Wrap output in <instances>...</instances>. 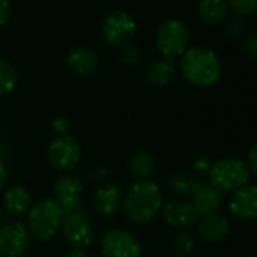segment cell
<instances>
[{"instance_id": "obj_31", "label": "cell", "mask_w": 257, "mask_h": 257, "mask_svg": "<svg viewBox=\"0 0 257 257\" xmlns=\"http://www.w3.org/2000/svg\"><path fill=\"white\" fill-rule=\"evenodd\" d=\"M13 16V5L10 0H0V26H4L10 22Z\"/></svg>"}, {"instance_id": "obj_14", "label": "cell", "mask_w": 257, "mask_h": 257, "mask_svg": "<svg viewBox=\"0 0 257 257\" xmlns=\"http://www.w3.org/2000/svg\"><path fill=\"white\" fill-rule=\"evenodd\" d=\"M124 201L122 191L115 183L101 185L94 195V210L101 216H110L116 213Z\"/></svg>"}, {"instance_id": "obj_36", "label": "cell", "mask_w": 257, "mask_h": 257, "mask_svg": "<svg viewBox=\"0 0 257 257\" xmlns=\"http://www.w3.org/2000/svg\"><path fill=\"white\" fill-rule=\"evenodd\" d=\"M243 257H254V255H243Z\"/></svg>"}, {"instance_id": "obj_34", "label": "cell", "mask_w": 257, "mask_h": 257, "mask_svg": "<svg viewBox=\"0 0 257 257\" xmlns=\"http://www.w3.org/2000/svg\"><path fill=\"white\" fill-rule=\"evenodd\" d=\"M65 257H88L86 255V252L83 251V249H77V248H73Z\"/></svg>"}, {"instance_id": "obj_25", "label": "cell", "mask_w": 257, "mask_h": 257, "mask_svg": "<svg viewBox=\"0 0 257 257\" xmlns=\"http://www.w3.org/2000/svg\"><path fill=\"white\" fill-rule=\"evenodd\" d=\"M227 8L236 17H246L257 13V0H227Z\"/></svg>"}, {"instance_id": "obj_24", "label": "cell", "mask_w": 257, "mask_h": 257, "mask_svg": "<svg viewBox=\"0 0 257 257\" xmlns=\"http://www.w3.org/2000/svg\"><path fill=\"white\" fill-rule=\"evenodd\" d=\"M194 249H195V240L189 233L180 231L174 236L171 243V252L176 257H189L194 252Z\"/></svg>"}, {"instance_id": "obj_33", "label": "cell", "mask_w": 257, "mask_h": 257, "mask_svg": "<svg viewBox=\"0 0 257 257\" xmlns=\"http://www.w3.org/2000/svg\"><path fill=\"white\" fill-rule=\"evenodd\" d=\"M8 180V168L5 165V162L0 159V188H2Z\"/></svg>"}, {"instance_id": "obj_22", "label": "cell", "mask_w": 257, "mask_h": 257, "mask_svg": "<svg viewBox=\"0 0 257 257\" xmlns=\"http://www.w3.org/2000/svg\"><path fill=\"white\" fill-rule=\"evenodd\" d=\"M197 13L206 23H221L227 16V4L225 0H198Z\"/></svg>"}, {"instance_id": "obj_1", "label": "cell", "mask_w": 257, "mask_h": 257, "mask_svg": "<svg viewBox=\"0 0 257 257\" xmlns=\"http://www.w3.org/2000/svg\"><path fill=\"white\" fill-rule=\"evenodd\" d=\"M162 207V191L152 180H141L134 183L122 201L124 215L134 224L150 222L161 213Z\"/></svg>"}, {"instance_id": "obj_7", "label": "cell", "mask_w": 257, "mask_h": 257, "mask_svg": "<svg viewBox=\"0 0 257 257\" xmlns=\"http://www.w3.org/2000/svg\"><path fill=\"white\" fill-rule=\"evenodd\" d=\"M47 158L50 165L61 173L68 174L73 171L82 159V147L79 141L71 135L55 137L47 149Z\"/></svg>"}, {"instance_id": "obj_9", "label": "cell", "mask_w": 257, "mask_h": 257, "mask_svg": "<svg viewBox=\"0 0 257 257\" xmlns=\"http://www.w3.org/2000/svg\"><path fill=\"white\" fill-rule=\"evenodd\" d=\"M135 31V20L121 10L109 13L101 22V37L110 46H125Z\"/></svg>"}, {"instance_id": "obj_15", "label": "cell", "mask_w": 257, "mask_h": 257, "mask_svg": "<svg viewBox=\"0 0 257 257\" xmlns=\"http://www.w3.org/2000/svg\"><path fill=\"white\" fill-rule=\"evenodd\" d=\"M197 233L201 240L216 243L224 240L230 234V222L222 215H209L197 222Z\"/></svg>"}, {"instance_id": "obj_27", "label": "cell", "mask_w": 257, "mask_h": 257, "mask_svg": "<svg viewBox=\"0 0 257 257\" xmlns=\"http://www.w3.org/2000/svg\"><path fill=\"white\" fill-rule=\"evenodd\" d=\"M121 58H122V61L127 65H134V64L140 62V59H141V50H140V47H137L134 44H125V46H122Z\"/></svg>"}, {"instance_id": "obj_13", "label": "cell", "mask_w": 257, "mask_h": 257, "mask_svg": "<svg viewBox=\"0 0 257 257\" xmlns=\"http://www.w3.org/2000/svg\"><path fill=\"white\" fill-rule=\"evenodd\" d=\"M230 213L239 221L257 218V185H245L233 192L228 201Z\"/></svg>"}, {"instance_id": "obj_8", "label": "cell", "mask_w": 257, "mask_h": 257, "mask_svg": "<svg viewBox=\"0 0 257 257\" xmlns=\"http://www.w3.org/2000/svg\"><path fill=\"white\" fill-rule=\"evenodd\" d=\"M32 243L28 225L19 219H10L0 225V255L22 257Z\"/></svg>"}, {"instance_id": "obj_3", "label": "cell", "mask_w": 257, "mask_h": 257, "mask_svg": "<svg viewBox=\"0 0 257 257\" xmlns=\"http://www.w3.org/2000/svg\"><path fill=\"white\" fill-rule=\"evenodd\" d=\"M64 210L53 198H43L31 206L28 212V228L32 237L47 242L61 230Z\"/></svg>"}, {"instance_id": "obj_32", "label": "cell", "mask_w": 257, "mask_h": 257, "mask_svg": "<svg viewBox=\"0 0 257 257\" xmlns=\"http://www.w3.org/2000/svg\"><path fill=\"white\" fill-rule=\"evenodd\" d=\"M246 165L249 168V171L252 174L257 176V143L249 149L248 152V158H246Z\"/></svg>"}, {"instance_id": "obj_35", "label": "cell", "mask_w": 257, "mask_h": 257, "mask_svg": "<svg viewBox=\"0 0 257 257\" xmlns=\"http://www.w3.org/2000/svg\"><path fill=\"white\" fill-rule=\"evenodd\" d=\"M104 176H106V170H103V168H97V170H94V173H92V177H94L95 180H101Z\"/></svg>"}, {"instance_id": "obj_17", "label": "cell", "mask_w": 257, "mask_h": 257, "mask_svg": "<svg viewBox=\"0 0 257 257\" xmlns=\"http://www.w3.org/2000/svg\"><path fill=\"white\" fill-rule=\"evenodd\" d=\"M65 62H67V67L70 68V71H73L74 74L86 76V74H92L95 71L98 58H97L95 52L91 49L76 47L67 53Z\"/></svg>"}, {"instance_id": "obj_10", "label": "cell", "mask_w": 257, "mask_h": 257, "mask_svg": "<svg viewBox=\"0 0 257 257\" xmlns=\"http://www.w3.org/2000/svg\"><path fill=\"white\" fill-rule=\"evenodd\" d=\"M101 254L104 257H140L141 245L138 239L121 228H112L106 231L100 242Z\"/></svg>"}, {"instance_id": "obj_4", "label": "cell", "mask_w": 257, "mask_h": 257, "mask_svg": "<svg viewBox=\"0 0 257 257\" xmlns=\"http://www.w3.org/2000/svg\"><path fill=\"white\" fill-rule=\"evenodd\" d=\"M251 171L245 161L239 158H221L212 164L207 174L209 185L216 191L234 192L236 189L248 185Z\"/></svg>"}, {"instance_id": "obj_16", "label": "cell", "mask_w": 257, "mask_h": 257, "mask_svg": "<svg viewBox=\"0 0 257 257\" xmlns=\"http://www.w3.org/2000/svg\"><path fill=\"white\" fill-rule=\"evenodd\" d=\"M191 203L197 210L198 216L204 218L209 215H215L222 204V194L212 188L210 185H203L197 189V192L191 197Z\"/></svg>"}, {"instance_id": "obj_2", "label": "cell", "mask_w": 257, "mask_h": 257, "mask_svg": "<svg viewBox=\"0 0 257 257\" xmlns=\"http://www.w3.org/2000/svg\"><path fill=\"white\" fill-rule=\"evenodd\" d=\"M180 70L183 77L194 86H213L221 77V61L207 47H192L182 55Z\"/></svg>"}, {"instance_id": "obj_20", "label": "cell", "mask_w": 257, "mask_h": 257, "mask_svg": "<svg viewBox=\"0 0 257 257\" xmlns=\"http://www.w3.org/2000/svg\"><path fill=\"white\" fill-rule=\"evenodd\" d=\"M177 76L174 65L168 61H155L149 65L146 71V77L152 85L156 86H167L170 85Z\"/></svg>"}, {"instance_id": "obj_23", "label": "cell", "mask_w": 257, "mask_h": 257, "mask_svg": "<svg viewBox=\"0 0 257 257\" xmlns=\"http://www.w3.org/2000/svg\"><path fill=\"white\" fill-rule=\"evenodd\" d=\"M17 83L16 68L4 58H0V95L10 94Z\"/></svg>"}, {"instance_id": "obj_11", "label": "cell", "mask_w": 257, "mask_h": 257, "mask_svg": "<svg viewBox=\"0 0 257 257\" xmlns=\"http://www.w3.org/2000/svg\"><path fill=\"white\" fill-rule=\"evenodd\" d=\"M83 183L74 174H64L59 177L53 186V195L58 206L65 212H71L79 209V203L83 195Z\"/></svg>"}, {"instance_id": "obj_19", "label": "cell", "mask_w": 257, "mask_h": 257, "mask_svg": "<svg viewBox=\"0 0 257 257\" xmlns=\"http://www.w3.org/2000/svg\"><path fill=\"white\" fill-rule=\"evenodd\" d=\"M200 186L201 180L192 173L177 171L170 177V189L183 198H191Z\"/></svg>"}, {"instance_id": "obj_28", "label": "cell", "mask_w": 257, "mask_h": 257, "mask_svg": "<svg viewBox=\"0 0 257 257\" xmlns=\"http://www.w3.org/2000/svg\"><path fill=\"white\" fill-rule=\"evenodd\" d=\"M212 164H213V162H212L207 156H200V158H197V159L194 161L192 170H194V173H195L197 177H198V176H207L209 171H210V168H212Z\"/></svg>"}, {"instance_id": "obj_21", "label": "cell", "mask_w": 257, "mask_h": 257, "mask_svg": "<svg viewBox=\"0 0 257 257\" xmlns=\"http://www.w3.org/2000/svg\"><path fill=\"white\" fill-rule=\"evenodd\" d=\"M156 168V159L147 153V152H138L135 153L131 161H128V171L134 179L138 182L147 180Z\"/></svg>"}, {"instance_id": "obj_18", "label": "cell", "mask_w": 257, "mask_h": 257, "mask_svg": "<svg viewBox=\"0 0 257 257\" xmlns=\"http://www.w3.org/2000/svg\"><path fill=\"white\" fill-rule=\"evenodd\" d=\"M31 206H32L31 194L22 185L11 186L7 191L5 197H4V209L11 216H23V215H26L29 212Z\"/></svg>"}, {"instance_id": "obj_29", "label": "cell", "mask_w": 257, "mask_h": 257, "mask_svg": "<svg viewBox=\"0 0 257 257\" xmlns=\"http://www.w3.org/2000/svg\"><path fill=\"white\" fill-rule=\"evenodd\" d=\"M242 47L248 56H251L252 59H257V31L245 37Z\"/></svg>"}, {"instance_id": "obj_5", "label": "cell", "mask_w": 257, "mask_h": 257, "mask_svg": "<svg viewBox=\"0 0 257 257\" xmlns=\"http://www.w3.org/2000/svg\"><path fill=\"white\" fill-rule=\"evenodd\" d=\"M189 32L183 22L177 19H168L156 31V46L165 61L171 62L182 56L188 49Z\"/></svg>"}, {"instance_id": "obj_6", "label": "cell", "mask_w": 257, "mask_h": 257, "mask_svg": "<svg viewBox=\"0 0 257 257\" xmlns=\"http://www.w3.org/2000/svg\"><path fill=\"white\" fill-rule=\"evenodd\" d=\"M59 231L62 233L65 242L71 248H77V249L88 248L95 239L94 225L89 221V218L80 210V207L64 213Z\"/></svg>"}, {"instance_id": "obj_30", "label": "cell", "mask_w": 257, "mask_h": 257, "mask_svg": "<svg viewBox=\"0 0 257 257\" xmlns=\"http://www.w3.org/2000/svg\"><path fill=\"white\" fill-rule=\"evenodd\" d=\"M52 128H53V132H55V137L67 135L68 131H70V121L65 116H58V118L53 119Z\"/></svg>"}, {"instance_id": "obj_26", "label": "cell", "mask_w": 257, "mask_h": 257, "mask_svg": "<svg viewBox=\"0 0 257 257\" xmlns=\"http://www.w3.org/2000/svg\"><path fill=\"white\" fill-rule=\"evenodd\" d=\"M222 32L228 40H236L245 32V22L240 17H231L224 22Z\"/></svg>"}, {"instance_id": "obj_12", "label": "cell", "mask_w": 257, "mask_h": 257, "mask_svg": "<svg viewBox=\"0 0 257 257\" xmlns=\"http://www.w3.org/2000/svg\"><path fill=\"white\" fill-rule=\"evenodd\" d=\"M161 212H162L164 221L170 227L176 230H182V231L194 227L200 219L192 203L186 200H171L167 204H164Z\"/></svg>"}]
</instances>
